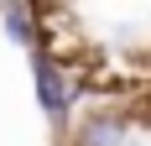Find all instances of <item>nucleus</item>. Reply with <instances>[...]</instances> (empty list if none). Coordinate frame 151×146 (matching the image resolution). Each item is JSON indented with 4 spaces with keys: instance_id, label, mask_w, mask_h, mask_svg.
Returning a JSON list of instances; mask_svg holds the SVG:
<instances>
[{
    "instance_id": "nucleus-1",
    "label": "nucleus",
    "mask_w": 151,
    "mask_h": 146,
    "mask_svg": "<svg viewBox=\"0 0 151 146\" xmlns=\"http://www.w3.org/2000/svg\"><path fill=\"white\" fill-rule=\"evenodd\" d=\"M31 84H37V104H42V115L52 120V131L68 136V115H73L78 94H83V78L52 68L47 58H37V52H31Z\"/></svg>"
},
{
    "instance_id": "nucleus-2",
    "label": "nucleus",
    "mask_w": 151,
    "mask_h": 146,
    "mask_svg": "<svg viewBox=\"0 0 151 146\" xmlns=\"http://www.w3.org/2000/svg\"><path fill=\"white\" fill-rule=\"evenodd\" d=\"M125 136H130L125 110H89L73 131L63 136V146H125Z\"/></svg>"
},
{
    "instance_id": "nucleus-3",
    "label": "nucleus",
    "mask_w": 151,
    "mask_h": 146,
    "mask_svg": "<svg viewBox=\"0 0 151 146\" xmlns=\"http://www.w3.org/2000/svg\"><path fill=\"white\" fill-rule=\"evenodd\" d=\"M0 21H5V31H11V42H21V47L37 52V11H31V5H5Z\"/></svg>"
}]
</instances>
